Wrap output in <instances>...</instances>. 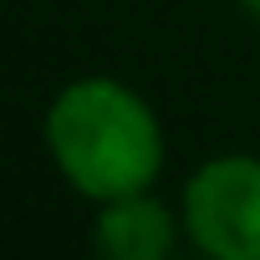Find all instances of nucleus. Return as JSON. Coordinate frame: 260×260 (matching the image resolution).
I'll return each mask as SVG.
<instances>
[{"mask_svg": "<svg viewBox=\"0 0 260 260\" xmlns=\"http://www.w3.org/2000/svg\"><path fill=\"white\" fill-rule=\"evenodd\" d=\"M46 153L92 204L153 189L164 174V122L143 92L117 77H77L46 107Z\"/></svg>", "mask_w": 260, "mask_h": 260, "instance_id": "obj_1", "label": "nucleus"}, {"mask_svg": "<svg viewBox=\"0 0 260 260\" xmlns=\"http://www.w3.org/2000/svg\"><path fill=\"white\" fill-rule=\"evenodd\" d=\"M184 240L209 260H260V158L219 153L184 184Z\"/></svg>", "mask_w": 260, "mask_h": 260, "instance_id": "obj_2", "label": "nucleus"}, {"mask_svg": "<svg viewBox=\"0 0 260 260\" xmlns=\"http://www.w3.org/2000/svg\"><path fill=\"white\" fill-rule=\"evenodd\" d=\"M179 235H184V214L153 199V189L107 199L97 204V219H92V245L107 260H164L174 255Z\"/></svg>", "mask_w": 260, "mask_h": 260, "instance_id": "obj_3", "label": "nucleus"}, {"mask_svg": "<svg viewBox=\"0 0 260 260\" xmlns=\"http://www.w3.org/2000/svg\"><path fill=\"white\" fill-rule=\"evenodd\" d=\"M240 11H245L250 26H260V0H240Z\"/></svg>", "mask_w": 260, "mask_h": 260, "instance_id": "obj_4", "label": "nucleus"}]
</instances>
